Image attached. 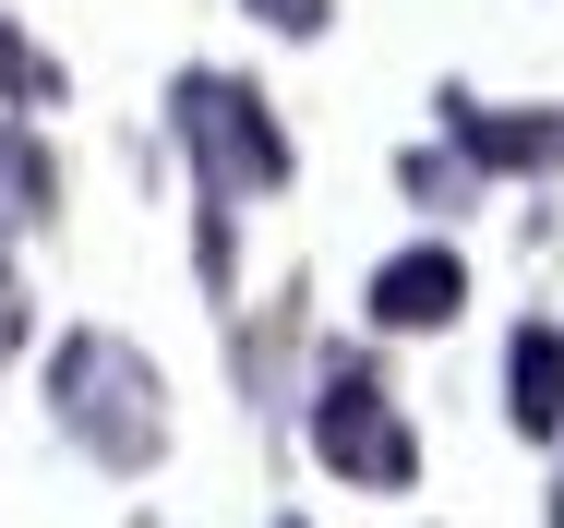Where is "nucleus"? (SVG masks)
Masks as SVG:
<instances>
[{
	"instance_id": "obj_1",
	"label": "nucleus",
	"mask_w": 564,
	"mask_h": 528,
	"mask_svg": "<svg viewBox=\"0 0 564 528\" xmlns=\"http://www.w3.org/2000/svg\"><path fill=\"white\" fill-rule=\"evenodd\" d=\"M48 432H61L85 468L144 481V468L169 456V373H156L120 324H73V336L48 348Z\"/></svg>"
},
{
	"instance_id": "obj_2",
	"label": "nucleus",
	"mask_w": 564,
	"mask_h": 528,
	"mask_svg": "<svg viewBox=\"0 0 564 528\" xmlns=\"http://www.w3.org/2000/svg\"><path fill=\"white\" fill-rule=\"evenodd\" d=\"M169 144H181V169H193V205H228V216L264 205V193H289V169H301L276 97H264L252 73H217V61L169 73Z\"/></svg>"
},
{
	"instance_id": "obj_3",
	"label": "nucleus",
	"mask_w": 564,
	"mask_h": 528,
	"mask_svg": "<svg viewBox=\"0 0 564 528\" xmlns=\"http://www.w3.org/2000/svg\"><path fill=\"white\" fill-rule=\"evenodd\" d=\"M301 444H313V468L348 481V493H421L409 397H397L360 348H325V360H313V385H301Z\"/></svg>"
},
{
	"instance_id": "obj_4",
	"label": "nucleus",
	"mask_w": 564,
	"mask_h": 528,
	"mask_svg": "<svg viewBox=\"0 0 564 528\" xmlns=\"http://www.w3.org/2000/svg\"><path fill=\"white\" fill-rule=\"evenodd\" d=\"M433 120H445V144L480 169V181H553V169H564V97H553V108H505V97L445 85Z\"/></svg>"
},
{
	"instance_id": "obj_5",
	"label": "nucleus",
	"mask_w": 564,
	"mask_h": 528,
	"mask_svg": "<svg viewBox=\"0 0 564 528\" xmlns=\"http://www.w3.org/2000/svg\"><path fill=\"white\" fill-rule=\"evenodd\" d=\"M456 313H468V265H456L445 240H409V252H384L360 277V324L372 336H445Z\"/></svg>"
},
{
	"instance_id": "obj_6",
	"label": "nucleus",
	"mask_w": 564,
	"mask_h": 528,
	"mask_svg": "<svg viewBox=\"0 0 564 528\" xmlns=\"http://www.w3.org/2000/svg\"><path fill=\"white\" fill-rule=\"evenodd\" d=\"M505 421L529 444H564V324H541V313L505 336Z\"/></svg>"
},
{
	"instance_id": "obj_7",
	"label": "nucleus",
	"mask_w": 564,
	"mask_h": 528,
	"mask_svg": "<svg viewBox=\"0 0 564 528\" xmlns=\"http://www.w3.org/2000/svg\"><path fill=\"white\" fill-rule=\"evenodd\" d=\"M48 216H61V157H48V132L12 108V120H0V240H36Z\"/></svg>"
},
{
	"instance_id": "obj_8",
	"label": "nucleus",
	"mask_w": 564,
	"mask_h": 528,
	"mask_svg": "<svg viewBox=\"0 0 564 528\" xmlns=\"http://www.w3.org/2000/svg\"><path fill=\"white\" fill-rule=\"evenodd\" d=\"M0 97L24 108V120H36V108H61V97H73V73H61V61H48V49H36V36H24L12 12H0Z\"/></svg>"
},
{
	"instance_id": "obj_9",
	"label": "nucleus",
	"mask_w": 564,
	"mask_h": 528,
	"mask_svg": "<svg viewBox=\"0 0 564 528\" xmlns=\"http://www.w3.org/2000/svg\"><path fill=\"white\" fill-rule=\"evenodd\" d=\"M397 193L433 205V216H456V205H480V169H468L456 144H409V157H397Z\"/></svg>"
},
{
	"instance_id": "obj_10",
	"label": "nucleus",
	"mask_w": 564,
	"mask_h": 528,
	"mask_svg": "<svg viewBox=\"0 0 564 528\" xmlns=\"http://www.w3.org/2000/svg\"><path fill=\"white\" fill-rule=\"evenodd\" d=\"M36 336V289H24V240H0V360Z\"/></svg>"
},
{
	"instance_id": "obj_11",
	"label": "nucleus",
	"mask_w": 564,
	"mask_h": 528,
	"mask_svg": "<svg viewBox=\"0 0 564 528\" xmlns=\"http://www.w3.org/2000/svg\"><path fill=\"white\" fill-rule=\"evenodd\" d=\"M252 24H264V36H325L337 0H252Z\"/></svg>"
},
{
	"instance_id": "obj_12",
	"label": "nucleus",
	"mask_w": 564,
	"mask_h": 528,
	"mask_svg": "<svg viewBox=\"0 0 564 528\" xmlns=\"http://www.w3.org/2000/svg\"><path fill=\"white\" fill-rule=\"evenodd\" d=\"M541 517H553V528H564V481H553V505H541Z\"/></svg>"
},
{
	"instance_id": "obj_13",
	"label": "nucleus",
	"mask_w": 564,
	"mask_h": 528,
	"mask_svg": "<svg viewBox=\"0 0 564 528\" xmlns=\"http://www.w3.org/2000/svg\"><path fill=\"white\" fill-rule=\"evenodd\" d=\"M276 528H313V517H276Z\"/></svg>"
},
{
	"instance_id": "obj_14",
	"label": "nucleus",
	"mask_w": 564,
	"mask_h": 528,
	"mask_svg": "<svg viewBox=\"0 0 564 528\" xmlns=\"http://www.w3.org/2000/svg\"><path fill=\"white\" fill-rule=\"evenodd\" d=\"M132 528H156V517H132Z\"/></svg>"
}]
</instances>
